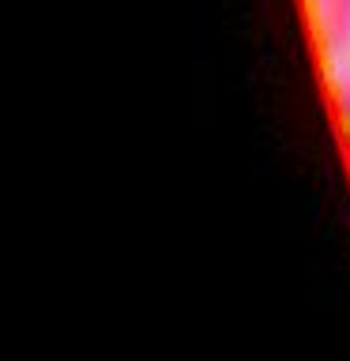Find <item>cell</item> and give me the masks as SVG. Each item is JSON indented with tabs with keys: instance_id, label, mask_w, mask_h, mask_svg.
I'll return each instance as SVG.
<instances>
[{
	"instance_id": "2",
	"label": "cell",
	"mask_w": 350,
	"mask_h": 361,
	"mask_svg": "<svg viewBox=\"0 0 350 361\" xmlns=\"http://www.w3.org/2000/svg\"><path fill=\"white\" fill-rule=\"evenodd\" d=\"M335 117H339V132H343V147L350 158V75H343L335 87Z\"/></svg>"
},
{
	"instance_id": "1",
	"label": "cell",
	"mask_w": 350,
	"mask_h": 361,
	"mask_svg": "<svg viewBox=\"0 0 350 361\" xmlns=\"http://www.w3.org/2000/svg\"><path fill=\"white\" fill-rule=\"evenodd\" d=\"M305 16L324 56H343L350 49V0H305Z\"/></svg>"
}]
</instances>
